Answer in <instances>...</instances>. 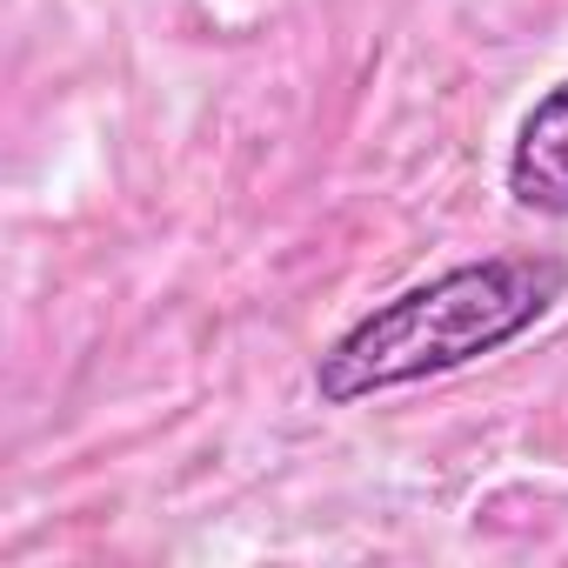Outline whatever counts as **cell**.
Returning <instances> with one entry per match:
<instances>
[{"mask_svg": "<svg viewBox=\"0 0 568 568\" xmlns=\"http://www.w3.org/2000/svg\"><path fill=\"white\" fill-rule=\"evenodd\" d=\"M508 194L528 214L568 221V81H555L515 128L508 148Z\"/></svg>", "mask_w": 568, "mask_h": 568, "instance_id": "2", "label": "cell"}, {"mask_svg": "<svg viewBox=\"0 0 568 568\" xmlns=\"http://www.w3.org/2000/svg\"><path fill=\"white\" fill-rule=\"evenodd\" d=\"M568 295L561 254H481L448 274L375 302L315 355V395L328 408H355L415 382H442L521 342Z\"/></svg>", "mask_w": 568, "mask_h": 568, "instance_id": "1", "label": "cell"}]
</instances>
